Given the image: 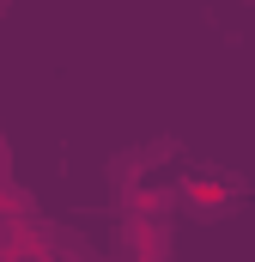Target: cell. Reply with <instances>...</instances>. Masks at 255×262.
Segmentation results:
<instances>
[{
	"label": "cell",
	"mask_w": 255,
	"mask_h": 262,
	"mask_svg": "<svg viewBox=\"0 0 255 262\" xmlns=\"http://www.w3.org/2000/svg\"><path fill=\"white\" fill-rule=\"evenodd\" d=\"M61 232L49 220H37L31 207L24 213H0V262H55Z\"/></svg>",
	"instance_id": "obj_1"
},
{
	"label": "cell",
	"mask_w": 255,
	"mask_h": 262,
	"mask_svg": "<svg viewBox=\"0 0 255 262\" xmlns=\"http://www.w3.org/2000/svg\"><path fill=\"white\" fill-rule=\"evenodd\" d=\"M122 262H170V213H122Z\"/></svg>",
	"instance_id": "obj_2"
},
{
	"label": "cell",
	"mask_w": 255,
	"mask_h": 262,
	"mask_svg": "<svg viewBox=\"0 0 255 262\" xmlns=\"http://www.w3.org/2000/svg\"><path fill=\"white\" fill-rule=\"evenodd\" d=\"M31 201L18 195V183H12V152H6V140H0V213H24Z\"/></svg>",
	"instance_id": "obj_3"
},
{
	"label": "cell",
	"mask_w": 255,
	"mask_h": 262,
	"mask_svg": "<svg viewBox=\"0 0 255 262\" xmlns=\"http://www.w3.org/2000/svg\"><path fill=\"white\" fill-rule=\"evenodd\" d=\"M0 6H6V0H0Z\"/></svg>",
	"instance_id": "obj_4"
}]
</instances>
